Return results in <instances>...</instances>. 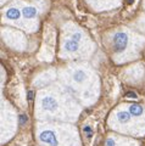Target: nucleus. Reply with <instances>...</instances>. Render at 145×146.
<instances>
[{"mask_svg":"<svg viewBox=\"0 0 145 146\" xmlns=\"http://www.w3.org/2000/svg\"><path fill=\"white\" fill-rule=\"evenodd\" d=\"M112 129L124 135L140 136L145 134V107L139 104L127 105L126 108H117L110 116Z\"/></svg>","mask_w":145,"mask_h":146,"instance_id":"obj_2","label":"nucleus"},{"mask_svg":"<svg viewBox=\"0 0 145 146\" xmlns=\"http://www.w3.org/2000/svg\"><path fill=\"white\" fill-rule=\"evenodd\" d=\"M21 12L17 7H9L5 11V17L10 21H19L21 17Z\"/></svg>","mask_w":145,"mask_h":146,"instance_id":"obj_8","label":"nucleus"},{"mask_svg":"<svg viewBox=\"0 0 145 146\" xmlns=\"http://www.w3.org/2000/svg\"><path fill=\"white\" fill-rule=\"evenodd\" d=\"M79 112L76 100L65 90H45L38 96L35 117L40 121H74Z\"/></svg>","mask_w":145,"mask_h":146,"instance_id":"obj_1","label":"nucleus"},{"mask_svg":"<svg viewBox=\"0 0 145 146\" xmlns=\"http://www.w3.org/2000/svg\"><path fill=\"white\" fill-rule=\"evenodd\" d=\"M22 15L26 20H34L38 16V10L34 6H25L22 10Z\"/></svg>","mask_w":145,"mask_h":146,"instance_id":"obj_9","label":"nucleus"},{"mask_svg":"<svg viewBox=\"0 0 145 146\" xmlns=\"http://www.w3.org/2000/svg\"><path fill=\"white\" fill-rule=\"evenodd\" d=\"M105 146H139L138 141L127 136H108Z\"/></svg>","mask_w":145,"mask_h":146,"instance_id":"obj_7","label":"nucleus"},{"mask_svg":"<svg viewBox=\"0 0 145 146\" xmlns=\"http://www.w3.org/2000/svg\"><path fill=\"white\" fill-rule=\"evenodd\" d=\"M37 138L43 146H79L77 130L66 123H40Z\"/></svg>","mask_w":145,"mask_h":146,"instance_id":"obj_3","label":"nucleus"},{"mask_svg":"<svg viewBox=\"0 0 145 146\" xmlns=\"http://www.w3.org/2000/svg\"><path fill=\"white\" fill-rule=\"evenodd\" d=\"M128 3H129V4H132V3H133V0H128Z\"/></svg>","mask_w":145,"mask_h":146,"instance_id":"obj_10","label":"nucleus"},{"mask_svg":"<svg viewBox=\"0 0 145 146\" xmlns=\"http://www.w3.org/2000/svg\"><path fill=\"white\" fill-rule=\"evenodd\" d=\"M89 74L84 68H74L71 73V79H70V88L73 89L77 94L79 95V99L88 100V96L85 94V84L89 85ZM90 86V85H89Z\"/></svg>","mask_w":145,"mask_h":146,"instance_id":"obj_4","label":"nucleus"},{"mask_svg":"<svg viewBox=\"0 0 145 146\" xmlns=\"http://www.w3.org/2000/svg\"><path fill=\"white\" fill-rule=\"evenodd\" d=\"M128 43H129L128 34L126 32L118 31V32H116L114 38H112V49H114V51L116 54H121L127 49Z\"/></svg>","mask_w":145,"mask_h":146,"instance_id":"obj_6","label":"nucleus"},{"mask_svg":"<svg viewBox=\"0 0 145 146\" xmlns=\"http://www.w3.org/2000/svg\"><path fill=\"white\" fill-rule=\"evenodd\" d=\"M83 39V34L82 32L79 31H76L71 34L70 38H66L62 43V50L65 51L66 54L69 55H74L79 51V48H80V42Z\"/></svg>","mask_w":145,"mask_h":146,"instance_id":"obj_5","label":"nucleus"}]
</instances>
